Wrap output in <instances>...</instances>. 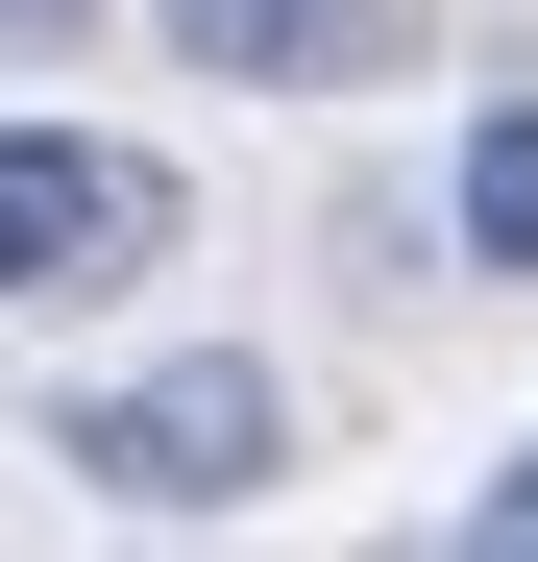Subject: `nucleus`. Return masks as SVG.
<instances>
[{
	"label": "nucleus",
	"mask_w": 538,
	"mask_h": 562,
	"mask_svg": "<svg viewBox=\"0 0 538 562\" xmlns=\"http://www.w3.org/2000/svg\"><path fill=\"white\" fill-rule=\"evenodd\" d=\"M49 464L99 514H269V464H294V392H269L245 342H197V367H123V392H74L49 416Z\"/></svg>",
	"instance_id": "obj_1"
},
{
	"label": "nucleus",
	"mask_w": 538,
	"mask_h": 562,
	"mask_svg": "<svg viewBox=\"0 0 538 562\" xmlns=\"http://www.w3.org/2000/svg\"><path fill=\"white\" fill-rule=\"evenodd\" d=\"M123 269H171V171L99 123H0V318H74Z\"/></svg>",
	"instance_id": "obj_2"
},
{
	"label": "nucleus",
	"mask_w": 538,
	"mask_h": 562,
	"mask_svg": "<svg viewBox=\"0 0 538 562\" xmlns=\"http://www.w3.org/2000/svg\"><path fill=\"white\" fill-rule=\"evenodd\" d=\"M147 25L221 99H368V74H416V0H147Z\"/></svg>",
	"instance_id": "obj_3"
},
{
	"label": "nucleus",
	"mask_w": 538,
	"mask_h": 562,
	"mask_svg": "<svg viewBox=\"0 0 538 562\" xmlns=\"http://www.w3.org/2000/svg\"><path fill=\"white\" fill-rule=\"evenodd\" d=\"M440 221H466V269H490V294H538V99H490V123H466Z\"/></svg>",
	"instance_id": "obj_4"
},
{
	"label": "nucleus",
	"mask_w": 538,
	"mask_h": 562,
	"mask_svg": "<svg viewBox=\"0 0 538 562\" xmlns=\"http://www.w3.org/2000/svg\"><path fill=\"white\" fill-rule=\"evenodd\" d=\"M466 538H490V562H538V440H514L490 490H466Z\"/></svg>",
	"instance_id": "obj_5"
},
{
	"label": "nucleus",
	"mask_w": 538,
	"mask_h": 562,
	"mask_svg": "<svg viewBox=\"0 0 538 562\" xmlns=\"http://www.w3.org/2000/svg\"><path fill=\"white\" fill-rule=\"evenodd\" d=\"M49 25H74V0H0V49H49Z\"/></svg>",
	"instance_id": "obj_6"
}]
</instances>
